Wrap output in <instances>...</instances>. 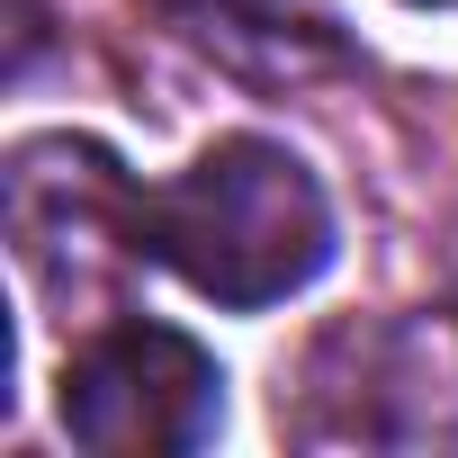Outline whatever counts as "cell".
<instances>
[{"label": "cell", "mask_w": 458, "mask_h": 458, "mask_svg": "<svg viewBox=\"0 0 458 458\" xmlns=\"http://www.w3.org/2000/svg\"><path fill=\"white\" fill-rule=\"evenodd\" d=\"M135 252L216 306H279L333 261V207L288 144L225 135L135 198Z\"/></svg>", "instance_id": "1"}, {"label": "cell", "mask_w": 458, "mask_h": 458, "mask_svg": "<svg viewBox=\"0 0 458 458\" xmlns=\"http://www.w3.org/2000/svg\"><path fill=\"white\" fill-rule=\"evenodd\" d=\"M225 377L171 324H108L64 360V431L90 458H171L216 431Z\"/></svg>", "instance_id": "2"}, {"label": "cell", "mask_w": 458, "mask_h": 458, "mask_svg": "<svg viewBox=\"0 0 458 458\" xmlns=\"http://www.w3.org/2000/svg\"><path fill=\"white\" fill-rule=\"evenodd\" d=\"M135 180L99 153V144H72V135H37L10 153V234H19V261L37 270L46 297H81L90 270L81 252H135Z\"/></svg>", "instance_id": "3"}, {"label": "cell", "mask_w": 458, "mask_h": 458, "mask_svg": "<svg viewBox=\"0 0 458 458\" xmlns=\"http://www.w3.org/2000/svg\"><path fill=\"white\" fill-rule=\"evenodd\" d=\"M171 10L198 28V37H324V10L315 0H171Z\"/></svg>", "instance_id": "4"}, {"label": "cell", "mask_w": 458, "mask_h": 458, "mask_svg": "<svg viewBox=\"0 0 458 458\" xmlns=\"http://www.w3.org/2000/svg\"><path fill=\"white\" fill-rule=\"evenodd\" d=\"M422 10H431V0H422Z\"/></svg>", "instance_id": "5"}]
</instances>
